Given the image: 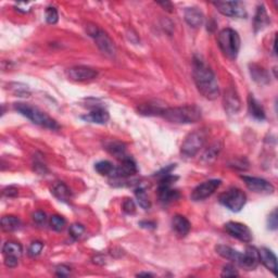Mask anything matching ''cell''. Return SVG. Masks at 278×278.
<instances>
[{"label":"cell","mask_w":278,"mask_h":278,"mask_svg":"<svg viewBox=\"0 0 278 278\" xmlns=\"http://www.w3.org/2000/svg\"><path fill=\"white\" fill-rule=\"evenodd\" d=\"M194 81L199 93L209 100L217 99L220 96V86L214 72L198 56L194 59L192 70Z\"/></svg>","instance_id":"cell-1"},{"label":"cell","mask_w":278,"mask_h":278,"mask_svg":"<svg viewBox=\"0 0 278 278\" xmlns=\"http://www.w3.org/2000/svg\"><path fill=\"white\" fill-rule=\"evenodd\" d=\"M201 109L197 106H184L175 108H164L161 116L176 124H191L200 121Z\"/></svg>","instance_id":"cell-2"},{"label":"cell","mask_w":278,"mask_h":278,"mask_svg":"<svg viewBox=\"0 0 278 278\" xmlns=\"http://www.w3.org/2000/svg\"><path fill=\"white\" fill-rule=\"evenodd\" d=\"M14 110L19 112L20 114L25 116L33 123L37 124L39 126L49 129H58L59 124L56 123L54 118H51L44 111L38 109L37 107H34L30 104H24V102H16L13 106Z\"/></svg>","instance_id":"cell-3"},{"label":"cell","mask_w":278,"mask_h":278,"mask_svg":"<svg viewBox=\"0 0 278 278\" xmlns=\"http://www.w3.org/2000/svg\"><path fill=\"white\" fill-rule=\"evenodd\" d=\"M219 46L226 58L235 60L240 50V37L232 28H224L220 32L218 37Z\"/></svg>","instance_id":"cell-4"},{"label":"cell","mask_w":278,"mask_h":278,"mask_svg":"<svg viewBox=\"0 0 278 278\" xmlns=\"http://www.w3.org/2000/svg\"><path fill=\"white\" fill-rule=\"evenodd\" d=\"M88 35L92 37L98 48L108 56H114L116 53L115 45L106 32L95 24H88L86 27Z\"/></svg>","instance_id":"cell-5"},{"label":"cell","mask_w":278,"mask_h":278,"mask_svg":"<svg viewBox=\"0 0 278 278\" xmlns=\"http://www.w3.org/2000/svg\"><path fill=\"white\" fill-rule=\"evenodd\" d=\"M220 203L231 212H240L247 202V196L241 189L232 187L219 197Z\"/></svg>","instance_id":"cell-6"},{"label":"cell","mask_w":278,"mask_h":278,"mask_svg":"<svg viewBox=\"0 0 278 278\" xmlns=\"http://www.w3.org/2000/svg\"><path fill=\"white\" fill-rule=\"evenodd\" d=\"M207 139V133L204 130H196L190 133L181 144L180 152L186 158L195 157L202 148Z\"/></svg>","instance_id":"cell-7"},{"label":"cell","mask_w":278,"mask_h":278,"mask_svg":"<svg viewBox=\"0 0 278 278\" xmlns=\"http://www.w3.org/2000/svg\"><path fill=\"white\" fill-rule=\"evenodd\" d=\"M213 4L223 15L237 19L247 18L246 7L241 1H215Z\"/></svg>","instance_id":"cell-8"},{"label":"cell","mask_w":278,"mask_h":278,"mask_svg":"<svg viewBox=\"0 0 278 278\" xmlns=\"http://www.w3.org/2000/svg\"><path fill=\"white\" fill-rule=\"evenodd\" d=\"M2 253L4 255V265L13 269L19 264V260L23 254V248L19 242L7 241L2 247Z\"/></svg>","instance_id":"cell-9"},{"label":"cell","mask_w":278,"mask_h":278,"mask_svg":"<svg viewBox=\"0 0 278 278\" xmlns=\"http://www.w3.org/2000/svg\"><path fill=\"white\" fill-rule=\"evenodd\" d=\"M222 184L221 179H210L204 181V183L198 185L196 188L192 190L190 198L192 201H202L207 198L211 197L219 187Z\"/></svg>","instance_id":"cell-10"},{"label":"cell","mask_w":278,"mask_h":278,"mask_svg":"<svg viewBox=\"0 0 278 278\" xmlns=\"http://www.w3.org/2000/svg\"><path fill=\"white\" fill-rule=\"evenodd\" d=\"M225 230L228 234L242 242L250 243L253 239L252 231L247 225L238 222H228L225 224Z\"/></svg>","instance_id":"cell-11"},{"label":"cell","mask_w":278,"mask_h":278,"mask_svg":"<svg viewBox=\"0 0 278 278\" xmlns=\"http://www.w3.org/2000/svg\"><path fill=\"white\" fill-rule=\"evenodd\" d=\"M241 179L245 181L248 189L255 192V194H263V195H271L273 194L275 188L270 181L265 180L260 177H252V176H241Z\"/></svg>","instance_id":"cell-12"},{"label":"cell","mask_w":278,"mask_h":278,"mask_svg":"<svg viewBox=\"0 0 278 278\" xmlns=\"http://www.w3.org/2000/svg\"><path fill=\"white\" fill-rule=\"evenodd\" d=\"M66 75L71 81L74 82H88L93 81L98 75V72L88 66H73L66 71Z\"/></svg>","instance_id":"cell-13"},{"label":"cell","mask_w":278,"mask_h":278,"mask_svg":"<svg viewBox=\"0 0 278 278\" xmlns=\"http://www.w3.org/2000/svg\"><path fill=\"white\" fill-rule=\"evenodd\" d=\"M137 173V166L130 157L122 159V163L118 167H114L111 174V178H126Z\"/></svg>","instance_id":"cell-14"},{"label":"cell","mask_w":278,"mask_h":278,"mask_svg":"<svg viewBox=\"0 0 278 278\" xmlns=\"http://www.w3.org/2000/svg\"><path fill=\"white\" fill-rule=\"evenodd\" d=\"M259 263V250L255 247H248L246 249V252L242 253V259L239 266L247 271H253L258 268Z\"/></svg>","instance_id":"cell-15"},{"label":"cell","mask_w":278,"mask_h":278,"mask_svg":"<svg viewBox=\"0 0 278 278\" xmlns=\"http://www.w3.org/2000/svg\"><path fill=\"white\" fill-rule=\"evenodd\" d=\"M259 259L266 269L274 275L277 274V258L273 251L268 248H261L259 250Z\"/></svg>","instance_id":"cell-16"},{"label":"cell","mask_w":278,"mask_h":278,"mask_svg":"<svg viewBox=\"0 0 278 278\" xmlns=\"http://www.w3.org/2000/svg\"><path fill=\"white\" fill-rule=\"evenodd\" d=\"M224 108L228 114H236L240 109V99L234 89H228L224 96Z\"/></svg>","instance_id":"cell-17"},{"label":"cell","mask_w":278,"mask_h":278,"mask_svg":"<svg viewBox=\"0 0 278 278\" xmlns=\"http://www.w3.org/2000/svg\"><path fill=\"white\" fill-rule=\"evenodd\" d=\"M82 120L95 124H106L110 120V114L106 109H104V108L97 107V108H94V109L89 113H87L86 115H83Z\"/></svg>","instance_id":"cell-18"},{"label":"cell","mask_w":278,"mask_h":278,"mask_svg":"<svg viewBox=\"0 0 278 278\" xmlns=\"http://www.w3.org/2000/svg\"><path fill=\"white\" fill-rule=\"evenodd\" d=\"M184 16H185V21L187 22V24L194 28L200 27L204 22L203 13L199 9L195 8V7L186 8L185 12H184Z\"/></svg>","instance_id":"cell-19"},{"label":"cell","mask_w":278,"mask_h":278,"mask_svg":"<svg viewBox=\"0 0 278 278\" xmlns=\"http://www.w3.org/2000/svg\"><path fill=\"white\" fill-rule=\"evenodd\" d=\"M172 228L179 237H185L189 234L191 225L188 220L183 215H175L172 219Z\"/></svg>","instance_id":"cell-20"},{"label":"cell","mask_w":278,"mask_h":278,"mask_svg":"<svg viewBox=\"0 0 278 278\" xmlns=\"http://www.w3.org/2000/svg\"><path fill=\"white\" fill-rule=\"evenodd\" d=\"M271 23L270 16L266 12V9L263 4L259 5L257 8V12H255L254 15V20H253V27H254V32L258 33L260 31H262L263 28H265L266 26H269Z\"/></svg>","instance_id":"cell-21"},{"label":"cell","mask_w":278,"mask_h":278,"mask_svg":"<svg viewBox=\"0 0 278 278\" xmlns=\"http://www.w3.org/2000/svg\"><path fill=\"white\" fill-rule=\"evenodd\" d=\"M215 250H217L218 254H220L222 258H224L226 260H229L234 263H237L238 265H239L240 261L242 259V253H240L239 251L235 250L234 248L228 247V246L219 245L215 247Z\"/></svg>","instance_id":"cell-22"},{"label":"cell","mask_w":278,"mask_h":278,"mask_svg":"<svg viewBox=\"0 0 278 278\" xmlns=\"http://www.w3.org/2000/svg\"><path fill=\"white\" fill-rule=\"evenodd\" d=\"M248 110L250 115L258 121L265 120V111L263 106L253 97V95H249L248 97Z\"/></svg>","instance_id":"cell-23"},{"label":"cell","mask_w":278,"mask_h":278,"mask_svg":"<svg viewBox=\"0 0 278 278\" xmlns=\"http://www.w3.org/2000/svg\"><path fill=\"white\" fill-rule=\"evenodd\" d=\"M159 199L162 203H171L175 200L179 199V192L175 189H172L171 186H159L158 188Z\"/></svg>","instance_id":"cell-24"},{"label":"cell","mask_w":278,"mask_h":278,"mask_svg":"<svg viewBox=\"0 0 278 278\" xmlns=\"http://www.w3.org/2000/svg\"><path fill=\"white\" fill-rule=\"evenodd\" d=\"M53 195L56 198V199L62 201V202H69L72 198V192L69 187H67L63 183H56L51 189Z\"/></svg>","instance_id":"cell-25"},{"label":"cell","mask_w":278,"mask_h":278,"mask_svg":"<svg viewBox=\"0 0 278 278\" xmlns=\"http://www.w3.org/2000/svg\"><path fill=\"white\" fill-rule=\"evenodd\" d=\"M106 147V150L111 153L112 156H114L118 159H122L125 158V151H126V146L124 145L121 141H117V140H111V141H108V143L105 145Z\"/></svg>","instance_id":"cell-26"},{"label":"cell","mask_w":278,"mask_h":278,"mask_svg":"<svg viewBox=\"0 0 278 278\" xmlns=\"http://www.w3.org/2000/svg\"><path fill=\"white\" fill-rule=\"evenodd\" d=\"M250 74L251 77L253 78V81L259 84H268L270 82L269 73L266 72L264 67L260 66L258 64L250 65Z\"/></svg>","instance_id":"cell-27"},{"label":"cell","mask_w":278,"mask_h":278,"mask_svg":"<svg viewBox=\"0 0 278 278\" xmlns=\"http://www.w3.org/2000/svg\"><path fill=\"white\" fill-rule=\"evenodd\" d=\"M21 221L13 215H5L1 219V227L4 231H13L20 228Z\"/></svg>","instance_id":"cell-28"},{"label":"cell","mask_w":278,"mask_h":278,"mask_svg":"<svg viewBox=\"0 0 278 278\" xmlns=\"http://www.w3.org/2000/svg\"><path fill=\"white\" fill-rule=\"evenodd\" d=\"M163 109H164V108H162L161 106H159V105L144 104L138 108V112L140 113V114L147 115V116H151V115L161 116V113H162Z\"/></svg>","instance_id":"cell-29"},{"label":"cell","mask_w":278,"mask_h":278,"mask_svg":"<svg viewBox=\"0 0 278 278\" xmlns=\"http://www.w3.org/2000/svg\"><path fill=\"white\" fill-rule=\"evenodd\" d=\"M135 196H136V199H137L138 204L144 210H148L151 208V202L144 187H138V188H136Z\"/></svg>","instance_id":"cell-30"},{"label":"cell","mask_w":278,"mask_h":278,"mask_svg":"<svg viewBox=\"0 0 278 278\" xmlns=\"http://www.w3.org/2000/svg\"><path fill=\"white\" fill-rule=\"evenodd\" d=\"M95 169L102 176H111L114 166L110 161H100L95 164Z\"/></svg>","instance_id":"cell-31"},{"label":"cell","mask_w":278,"mask_h":278,"mask_svg":"<svg viewBox=\"0 0 278 278\" xmlns=\"http://www.w3.org/2000/svg\"><path fill=\"white\" fill-rule=\"evenodd\" d=\"M66 225V221L60 215H53L50 218V227L56 231H62Z\"/></svg>","instance_id":"cell-32"},{"label":"cell","mask_w":278,"mask_h":278,"mask_svg":"<svg viewBox=\"0 0 278 278\" xmlns=\"http://www.w3.org/2000/svg\"><path fill=\"white\" fill-rule=\"evenodd\" d=\"M220 150H221L220 146L218 144H214L213 146L210 147V148L206 151V153H204L203 157H202V160L206 161L207 163L214 161L215 159H217Z\"/></svg>","instance_id":"cell-33"},{"label":"cell","mask_w":278,"mask_h":278,"mask_svg":"<svg viewBox=\"0 0 278 278\" xmlns=\"http://www.w3.org/2000/svg\"><path fill=\"white\" fill-rule=\"evenodd\" d=\"M45 18H46V21L48 24H56L59 21V13L58 10H56L55 7H48L45 11Z\"/></svg>","instance_id":"cell-34"},{"label":"cell","mask_w":278,"mask_h":278,"mask_svg":"<svg viewBox=\"0 0 278 278\" xmlns=\"http://www.w3.org/2000/svg\"><path fill=\"white\" fill-rule=\"evenodd\" d=\"M44 248V243L41 241H34L31 243V246L28 247V255L32 258H35L37 255L41 254Z\"/></svg>","instance_id":"cell-35"},{"label":"cell","mask_w":278,"mask_h":278,"mask_svg":"<svg viewBox=\"0 0 278 278\" xmlns=\"http://www.w3.org/2000/svg\"><path fill=\"white\" fill-rule=\"evenodd\" d=\"M84 231H85L84 226L82 224H77V223L72 224L70 226V229H69L71 237L74 238V239H78V238L84 234Z\"/></svg>","instance_id":"cell-36"},{"label":"cell","mask_w":278,"mask_h":278,"mask_svg":"<svg viewBox=\"0 0 278 278\" xmlns=\"http://www.w3.org/2000/svg\"><path fill=\"white\" fill-rule=\"evenodd\" d=\"M277 227H278V218H277V210L275 209L274 211L269 215L268 228L271 230H276Z\"/></svg>","instance_id":"cell-37"},{"label":"cell","mask_w":278,"mask_h":278,"mask_svg":"<svg viewBox=\"0 0 278 278\" xmlns=\"http://www.w3.org/2000/svg\"><path fill=\"white\" fill-rule=\"evenodd\" d=\"M123 211L127 214H134L136 211V206L132 199H125L123 202Z\"/></svg>","instance_id":"cell-38"},{"label":"cell","mask_w":278,"mask_h":278,"mask_svg":"<svg viewBox=\"0 0 278 278\" xmlns=\"http://www.w3.org/2000/svg\"><path fill=\"white\" fill-rule=\"evenodd\" d=\"M222 277H229V276H238V272L236 271V269L232 266L231 264H227L225 265L222 271V274H221Z\"/></svg>","instance_id":"cell-39"},{"label":"cell","mask_w":278,"mask_h":278,"mask_svg":"<svg viewBox=\"0 0 278 278\" xmlns=\"http://www.w3.org/2000/svg\"><path fill=\"white\" fill-rule=\"evenodd\" d=\"M33 220L37 225H43L46 223V214H45L43 211H36L35 213L33 214Z\"/></svg>","instance_id":"cell-40"},{"label":"cell","mask_w":278,"mask_h":278,"mask_svg":"<svg viewBox=\"0 0 278 278\" xmlns=\"http://www.w3.org/2000/svg\"><path fill=\"white\" fill-rule=\"evenodd\" d=\"M70 273H71V269L67 268V266H65V265L58 266L56 271V276H59V277H66L70 275Z\"/></svg>","instance_id":"cell-41"},{"label":"cell","mask_w":278,"mask_h":278,"mask_svg":"<svg viewBox=\"0 0 278 278\" xmlns=\"http://www.w3.org/2000/svg\"><path fill=\"white\" fill-rule=\"evenodd\" d=\"M176 167V164H171V166H168V167H164V168H162L160 172H158L157 174H156V176H161V177H163V176H166V175H168V174H171V172L173 171V169Z\"/></svg>","instance_id":"cell-42"},{"label":"cell","mask_w":278,"mask_h":278,"mask_svg":"<svg viewBox=\"0 0 278 278\" xmlns=\"http://www.w3.org/2000/svg\"><path fill=\"white\" fill-rule=\"evenodd\" d=\"M3 195L7 197H15L18 196V189L14 188L12 186L7 187V188L3 189Z\"/></svg>","instance_id":"cell-43"},{"label":"cell","mask_w":278,"mask_h":278,"mask_svg":"<svg viewBox=\"0 0 278 278\" xmlns=\"http://www.w3.org/2000/svg\"><path fill=\"white\" fill-rule=\"evenodd\" d=\"M139 226L147 229H155L157 227V224L155 222H147V221H143V222L139 223Z\"/></svg>","instance_id":"cell-44"},{"label":"cell","mask_w":278,"mask_h":278,"mask_svg":"<svg viewBox=\"0 0 278 278\" xmlns=\"http://www.w3.org/2000/svg\"><path fill=\"white\" fill-rule=\"evenodd\" d=\"M159 4L162 5V7L164 8V10L168 11V12H172V11H173V4L171 2H167V1L164 2L163 1V2H159Z\"/></svg>","instance_id":"cell-45"},{"label":"cell","mask_w":278,"mask_h":278,"mask_svg":"<svg viewBox=\"0 0 278 278\" xmlns=\"http://www.w3.org/2000/svg\"><path fill=\"white\" fill-rule=\"evenodd\" d=\"M137 276H139V277H141V276H152V274H150V273H139V274H137Z\"/></svg>","instance_id":"cell-46"}]
</instances>
